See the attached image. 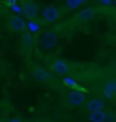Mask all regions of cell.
I'll use <instances>...</instances> for the list:
<instances>
[{
  "mask_svg": "<svg viewBox=\"0 0 116 122\" xmlns=\"http://www.w3.org/2000/svg\"><path fill=\"white\" fill-rule=\"evenodd\" d=\"M95 16H96V8L89 7V8H85L82 10L81 12H78L76 15V20L80 23H86V22H90Z\"/></svg>",
  "mask_w": 116,
  "mask_h": 122,
  "instance_id": "6da1fadb",
  "label": "cell"
},
{
  "mask_svg": "<svg viewBox=\"0 0 116 122\" xmlns=\"http://www.w3.org/2000/svg\"><path fill=\"white\" fill-rule=\"evenodd\" d=\"M103 94L105 98H115L116 96V79H111V80H108L107 83L104 84L103 87Z\"/></svg>",
  "mask_w": 116,
  "mask_h": 122,
  "instance_id": "7a4b0ae2",
  "label": "cell"
},
{
  "mask_svg": "<svg viewBox=\"0 0 116 122\" xmlns=\"http://www.w3.org/2000/svg\"><path fill=\"white\" fill-rule=\"evenodd\" d=\"M105 107V103L101 98H93L90 99L88 103H86V110L89 113H93V111H99V110H104Z\"/></svg>",
  "mask_w": 116,
  "mask_h": 122,
  "instance_id": "3957f363",
  "label": "cell"
},
{
  "mask_svg": "<svg viewBox=\"0 0 116 122\" xmlns=\"http://www.w3.org/2000/svg\"><path fill=\"white\" fill-rule=\"evenodd\" d=\"M22 11H23V14H24L28 19H34V18L37 16V14H38V7H37V4L32 3V1H26V3L23 4Z\"/></svg>",
  "mask_w": 116,
  "mask_h": 122,
  "instance_id": "277c9868",
  "label": "cell"
},
{
  "mask_svg": "<svg viewBox=\"0 0 116 122\" xmlns=\"http://www.w3.org/2000/svg\"><path fill=\"white\" fill-rule=\"evenodd\" d=\"M42 15L47 22H53V20H56L58 18V10L56 7H46L42 11Z\"/></svg>",
  "mask_w": 116,
  "mask_h": 122,
  "instance_id": "5b68a950",
  "label": "cell"
},
{
  "mask_svg": "<svg viewBox=\"0 0 116 122\" xmlns=\"http://www.w3.org/2000/svg\"><path fill=\"white\" fill-rule=\"evenodd\" d=\"M8 25L9 29L14 31H22L24 29V22L19 16H11V19L8 20Z\"/></svg>",
  "mask_w": 116,
  "mask_h": 122,
  "instance_id": "8992f818",
  "label": "cell"
},
{
  "mask_svg": "<svg viewBox=\"0 0 116 122\" xmlns=\"http://www.w3.org/2000/svg\"><path fill=\"white\" fill-rule=\"evenodd\" d=\"M69 100H70L73 105L80 106V105H84V102H85V96H84V94H81V92L73 91V92H70V95H69Z\"/></svg>",
  "mask_w": 116,
  "mask_h": 122,
  "instance_id": "52a82bcc",
  "label": "cell"
},
{
  "mask_svg": "<svg viewBox=\"0 0 116 122\" xmlns=\"http://www.w3.org/2000/svg\"><path fill=\"white\" fill-rule=\"evenodd\" d=\"M107 119V113L104 110H99V111H93L89 115L90 122H105Z\"/></svg>",
  "mask_w": 116,
  "mask_h": 122,
  "instance_id": "ba28073f",
  "label": "cell"
},
{
  "mask_svg": "<svg viewBox=\"0 0 116 122\" xmlns=\"http://www.w3.org/2000/svg\"><path fill=\"white\" fill-rule=\"evenodd\" d=\"M53 69L56 71L57 73H66L69 71V66H68V64L65 62L64 60H57L54 64H53V66H51Z\"/></svg>",
  "mask_w": 116,
  "mask_h": 122,
  "instance_id": "9c48e42d",
  "label": "cell"
},
{
  "mask_svg": "<svg viewBox=\"0 0 116 122\" xmlns=\"http://www.w3.org/2000/svg\"><path fill=\"white\" fill-rule=\"evenodd\" d=\"M100 3L105 4V5H109V4H112V0H100Z\"/></svg>",
  "mask_w": 116,
  "mask_h": 122,
  "instance_id": "30bf717a",
  "label": "cell"
}]
</instances>
